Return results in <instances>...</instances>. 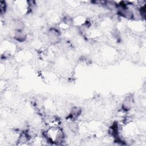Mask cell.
Masks as SVG:
<instances>
[{
  "label": "cell",
  "instance_id": "cell-1",
  "mask_svg": "<svg viewBox=\"0 0 146 146\" xmlns=\"http://www.w3.org/2000/svg\"><path fill=\"white\" fill-rule=\"evenodd\" d=\"M48 143L60 144L64 139V133L60 127H48L43 133Z\"/></svg>",
  "mask_w": 146,
  "mask_h": 146
},
{
  "label": "cell",
  "instance_id": "cell-2",
  "mask_svg": "<svg viewBox=\"0 0 146 146\" xmlns=\"http://www.w3.org/2000/svg\"><path fill=\"white\" fill-rule=\"evenodd\" d=\"M13 3L18 11L21 14L25 15L28 13L30 4L29 1H14Z\"/></svg>",
  "mask_w": 146,
  "mask_h": 146
},
{
  "label": "cell",
  "instance_id": "cell-3",
  "mask_svg": "<svg viewBox=\"0 0 146 146\" xmlns=\"http://www.w3.org/2000/svg\"><path fill=\"white\" fill-rule=\"evenodd\" d=\"M129 23L128 26L129 28L135 32L140 33L145 30V23L141 19L131 20Z\"/></svg>",
  "mask_w": 146,
  "mask_h": 146
},
{
  "label": "cell",
  "instance_id": "cell-4",
  "mask_svg": "<svg viewBox=\"0 0 146 146\" xmlns=\"http://www.w3.org/2000/svg\"><path fill=\"white\" fill-rule=\"evenodd\" d=\"M1 50L4 52V54L9 55L14 54L15 51V45L11 42L9 40H4L1 44Z\"/></svg>",
  "mask_w": 146,
  "mask_h": 146
},
{
  "label": "cell",
  "instance_id": "cell-5",
  "mask_svg": "<svg viewBox=\"0 0 146 146\" xmlns=\"http://www.w3.org/2000/svg\"><path fill=\"white\" fill-rule=\"evenodd\" d=\"M72 24L77 27H83L87 24V19L82 15H78L72 18Z\"/></svg>",
  "mask_w": 146,
  "mask_h": 146
},
{
  "label": "cell",
  "instance_id": "cell-6",
  "mask_svg": "<svg viewBox=\"0 0 146 146\" xmlns=\"http://www.w3.org/2000/svg\"><path fill=\"white\" fill-rule=\"evenodd\" d=\"M46 124L48 127H60L61 121L58 117H51L46 121Z\"/></svg>",
  "mask_w": 146,
  "mask_h": 146
},
{
  "label": "cell",
  "instance_id": "cell-7",
  "mask_svg": "<svg viewBox=\"0 0 146 146\" xmlns=\"http://www.w3.org/2000/svg\"><path fill=\"white\" fill-rule=\"evenodd\" d=\"M133 106V99L131 96H128L123 103V110L128 111L131 109Z\"/></svg>",
  "mask_w": 146,
  "mask_h": 146
},
{
  "label": "cell",
  "instance_id": "cell-8",
  "mask_svg": "<svg viewBox=\"0 0 146 146\" xmlns=\"http://www.w3.org/2000/svg\"><path fill=\"white\" fill-rule=\"evenodd\" d=\"M6 9H7V4L6 2L4 1H0V12L2 15L5 13Z\"/></svg>",
  "mask_w": 146,
  "mask_h": 146
}]
</instances>
